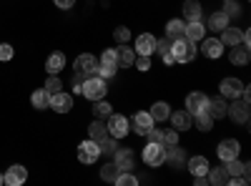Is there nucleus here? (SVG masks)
Returning <instances> with one entry per match:
<instances>
[{"instance_id":"nucleus-1","label":"nucleus","mask_w":251,"mask_h":186,"mask_svg":"<svg viewBox=\"0 0 251 186\" xmlns=\"http://www.w3.org/2000/svg\"><path fill=\"white\" fill-rule=\"evenodd\" d=\"M80 93L86 96L88 101L106 98V93H108L106 78H100L98 73H96V76H86V78H83V83H80Z\"/></svg>"},{"instance_id":"nucleus-2","label":"nucleus","mask_w":251,"mask_h":186,"mask_svg":"<svg viewBox=\"0 0 251 186\" xmlns=\"http://www.w3.org/2000/svg\"><path fill=\"white\" fill-rule=\"evenodd\" d=\"M171 53L176 58V63H191L196 58V43L188 38H176L171 40Z\"/></svg>"},{"instance_id":"nucleus-3","label":"nucleus","mask_w":251,"mask_h":186,"mask_svg":"<svg viewBox=\"0 0 251 186\" xmlns=\"http://www.w3.org/2000/svg\"><path fill=\"white\" fill-rule=\"evenodd\" d=\"M143 161L149 163V166H161L166 161V146L158 141H149V146L143 149Z\"/></svg>"},{"instance_id":"nucleus-4","label":"nucleus","mask_w":251,"mask_h":186,"mask_svg":"<svg viewBox=\"0 0 251 186\" xmlns=\"http://www.w3.org/2000/svg\"><path fill=\"white\" fill-rule=\"evenodd\" d=\"M106 129H108V136H113V138H123L126 133L131 131V126H128V118L121 116V113H111V116H108Z\"/></svg>"},{"instance_id":"nucleus-5","label":"nucleus","mask_w":251,"mask_h":186,"mask_svg":"<svg viewBox=\"0 0 251 186\" xmlns=\"http://www.w3.org/2000/svg\"><path fill=\"white\" fill-rule=\"evenodd\" d=\"M98 156H100V146H98V141H93V138L83 141L78 146V161L80 163H96Z\"/></svg>"},{"instance_id":"nucleus-6","label":"nucleus","mask_w":251,"mask_h":186,"mask_svg":"<svg viewBox=\"0 0 251 186\" xmlns=\"http://www.w3.org/2000/svg\"><path fill=\"white\" fill-rule=\"evenodd\" d=\"M128 126L138 133V136H146L151 129H153V118H151V113H146V111H138V113H133L131 116V121H128Z\"/></svg>"},{"instance_id":"nucleus-7","label":"nucleus","mask_w":251,"mask_h":186,"mask_svg":"<svg viewBox=\"0 0 251 186\" xmlns=\"http://www.w3.org/2000/svg\"><path fill=\"white\" fill-rule=\"evenodd\" d=\"M48 108H53V111H58V113H68V111L73 108V96H71V93H63V91L50 93Z\"/></svg>"},{"instance_id":"nucleus-8","label":"nucleus","mask_w":251,"mask_h":186,"mask_svg":"<svg viewBox=\"0 0 251 186\" xmlns=\"http://www.w3.org/2000/svg\"><path fill=\"white\" fill-rule=\"evenodd\" d=\"M226 116L231 118L234 123H246L249 121V101H239V98H234V103L226 108Z\"/></svg>"},{"instance_id":"nucleus-9","label":"nucleus","mask_w":251,"mask_h":186,"mask_svg":"<svg viewBox=\"0 0 251 186\" xmlns=\"http://www.w3.org/2000/svg\"><path fill=\"white\" fill-rule=\"evenodd\" d=\"M75 73H80V76H96V73H98V60H96V55H91V53L78 55V58H75Z\"/></svg>"},{"instance_id":"nucleus-10","label":"nucleus","mask_w":251,"mask_h":186,"mask_svg":"<svg viewBox=\"0 0 251 186\" xmlns=\"http://www.w3.org/2000/svg\"><path fill=\"white\" fill-rule=\"evenodd\" d=\"M219 159L221 161H231V159H239V151H241V143L236 138H224L219 143Z\"/></svg>"},{"instance_id":"nucleus-11","label":"nucleus","mask_w":251,"mask_h":186,"mask_svg":"<svg viewBox=\"0 0 251 186\" xmlns=\"http://www.w3.org/2000/svg\"><path fill=\"white\" fill-rule=\"evenodd\" d=\"M116 166L121 169V171H131V169H136V159H133V151L131 149H116Z\"/></svg>"},{"instance_id":"nucleus-12","label":"nucleus","mask_w":251,"mask_h":186,"mask_svg":"<svg viewBox=\"0 0 251 186\" xmlns=\"http://www.w3.org/2000/svg\"><path fill=\"white\" fill-rule=\"evenodd\" d=\"M25 179H28V169H25V166H20V163L10 166V169L5 171V176H3V181H5V184H10V186H20V184H25Z\"/></svg>"},{"instance_id":"nucleus-13","label":"nucleus","mask_w":251,"mask_h":186,"mask_svg":"<svg viewBox=\"0 0 251 186\" xmlns=\"http://www.w3.org/2000/svg\"><path fill=\"white\" fill-rule=\"evenodd\" d=\"M219 88H221V96H226V98H239L244 91V83L239 78H224Z\"/></svg>"},{"instance_id":"nucleus-14","label":"nucleus","mask_w":251,"mask_h":186,"mask_svg":"<svg viewBox=\"0 0 251 186\" xmlns=\"http://www.w3.org/2000/svg\"><path fill=\"white\" fill-rule=\"evenodd\" d=\"M153 48H156V38H153L151 33H141V35L136 38V53H138V55H151Z\"/></svg>"},{"instance_id":"nucleus-15","label":"nucleus","mask_w":251,"mask_h":186,"mask_svg":"<svg viewBox=\"0 0 251 186\" xmlns=\"http://www.w3.org/2000/svg\"><path fill=\"white\" fill-rule=\"evenodd\" d=\"M206 103H208V96L206 93H188V98H186V108H188V113H199V111H203L206 108Z\"/></svg>"},{"instance_id":"nucleus-16","label":"nucleus","mask_w":251,"mask_h":186,"mask_svg":"<svg viewBox=\"0 0 251 186\" xmlns=\"http://www.w3.org/2000/svg\"><path fill=\"white\" fill-rule=\"evenodd\" d=\"M206 58H221L224 55V43L219 38H203V46H201Z\"/></svg>"},{"instance_id":"nucleus-17","label":"nucleus","mask_w":251,"mask_h":186,"mask_svg":"<svg viewBox=\"0 0 251 186\" xmlns=\"http://www.w3.org/2000/svg\"><path fill=\"white\" fill-rule=\"evenodd\" d=\"M226 101L224 98H208V103H206V113L211 116L214 121H219V118H224L226 116Z\"/></svg>"},{"instance_id":"nucleus-18","label":"nucleus","mask_w":251,"mask_h":186,"mask_svg":"<svg viewBox=\"0 0 251 186\" xmlns=\"http://www.w3.org/2000/svg\"><path fill=\"white\" fill-rule=\"evenodd\" d=\"M219 40H221L224 46L234 48V46H239L241 40H244V33H241L239 28H228V26H226V28L221 30V38H219Z\"/></svg>"},{"instance_id":"nucleus-19","label":"nucleus","mask_w":251,"mask_h":186,"mask_svg":"<svg viewBox=\"0 0 251 186\" xmlns=\"http://www.w3.org/2000/svg\"><path fill=\"white\" fill-rule=\"evenodd\" d=\"M203 35H206V26L201 23V20H188V26H186V33H183V38H188V40H203Z\"/></svg>"},{"instance_id":"nucleus-20","label":"nucleus","mask_w":251,"mask_h":186,"mask_svg":"<svg viewBox=\"0 0 251 186\" xmlns=\"http://www.w3.org/2000/svg\"><path fill=\"white\" fill-rule=\"evenodd\" d=\"M224 171L228 174V179H234V176L249 174V163H244V161H239V159H231V161H224Z\"/></svg>"},{"instance_id":"nucleus-21","label":"nucleus","mask_w":251,"mask_h":186,"mask_svg":"<svg viewBox=\"0 0 251 186\" xmlns=\"http://www.w3.org/2000/svg\"><path fill=\"white\" fill-rule=\"evenodd\" d=\"M169 118H171V123H174V129H176V131H186V129H191V121H194L188 111H176V113H171Z\"/></svg>"},{"instance_id":"nucleus-22","label":"nucleus","mask_w":251,"mask_h":186,"mask_svg":"<svg viewBox=\"0 0 251 186\" xmlns=\"http://www.w3.org/2000/svg\"><path fill=\"white\" fill-rule=\"evenodd\" d=\"M183 33H186V23H183V20L174 18V20H169V23H166V38H169V40L183 38Z\"/></svg>"},{"instance_id":"nucleus-23","label":"nucleus","mask_w":251,"mask_h":186,"mask_svg":"<svg viewBox=\"0 0 251 186\" xmlns=\"http://www.w3.org/2000/svg\"><path fill=\"white\" fill-rule=\"evenodd\" d=\"M249 58H251V55H249V48H246V46H241V43H239V46H234V48H231V53H228V60H231L234 66H246V63H249Z\"/></svg>"},{"instance_id":"nucleus-24","label":"nucleus","mask_w":251,"mask_h":186,"mask_svg":"<svg viewBox=\"0 0 251 186\" xmlns=\"http://www.w3.org/2000/svg\"><path fill=\"white\" fill-rule=\"evenodd\" d=\"M188 171H191L194 176H206V171H208V159H206V156L188 159Z\"/></svg>"},{"instance_id":"nucleus-25","label":"nucleus","mask_w":251,"mask_h":186,"mask_svg":"<svg viewBox=\"0 0 251 186\" xmlns=\"http://www.w3.org/2000/svg\"><path fill=\"white\" fill-rule=\"evenodd\" d=\"M226 26H228V15H226L224 10H216V13L208 15V26H206V28H211V30H224Z\"/></svg>"},{"instance_id":"nucleus-26","label":"nucleus","mask_w":251,"mask_h":186,"mask_svg":"<svg viewBox=\"0 0 251 186\" xmlns=\"http://www.w3.org/2000/svg\"><path fill=\"white\" fill-rule=\"evenodd\" d=\"M149 113H151L153 121H166V118L171 116V108H169V103H166V101H156Z\"/></svg>"},{"instance_id":"nucleus-27","label":"nucleus","mask_w":251,"mask_h":186,"mask_svg":"<svg viewBox=\"0 0 251 186\" xmlns=\"http://www.w3.org/2000/svg\"><path fill=\"white\" fill-rule=\"evenodd\" d=\"M206 179H208V184H216V186H221V184H228V174L224 171V166H216V169H211V166H208V171H206Z\"/></svg>"},{"instance_id":"nucleus-28","label":"nucleus","mask_w":251,"mask_h":186,"mask_svg":"<svg viewBox=\"0 0 251 186\" xmlns=\"http://www.w3.org/2000/svg\"><path fill=\"white\" fill-rule=\"evenodd\" d=\"M183 15H186V20H201V3L199 0H186Z\"/></svg>"},{"instance_id":"nucleus-29","label":"nucleus","mask_w":251,"mask_h":186,"mask_svg":"<svg viewBox=\"0 0 251 186\" xmlns=\"http://www.w3.org/2000/svg\"><path fill=\"white\" fill-rule=\"evenodd\" d=\"M88 136H91L93 141H103V138L108 136V129H106V123L96 118V121L91 123V126H88Z\"/></svg>"},{"instance_id":"nucleus-30","label":"nucleus","mask_w":251,"mask_h":186,"mask_svg":"<svg viewBox=\"0 0 251 186\" xmlns=\"http://www.w3.org/2000/svg\"><path fill=\"white\" fill-rule=\"evenodd\" d=\"M48 98H50V93H48L46 88H40V91H35V93L30 96V103H33V108H38V111H43V108H48Z\"/></svg>"},{"instance_id":"nucleus-31","label":"nucleus","mask_w":251,"mask_h":186,"mask_svg":"<svg viewBox=\"0 0 251 186\" xmlns=\"http://www.w3.org/2000/svg\"><path fill=\"white\" fill-rule=\"evenodd\" d=\"M63 66H66V55H63V53H53V55L46 60V71H48V73H58Z\"/></svg>"},{"instance_id":"nucleus-32","label":"nucleus","mask_w":251,"mask_h":186,"mask_svg":"<svg viewBox=\"0 0 251 186\" xmlns=\"http://www.w3.org/2000/svg\"><path fill=\"white\" fill-rule=\"evenodd\" d=\"M183 149H178V143H174V146H166V161H171L174 166H178V163H183Z\"/></svg>"},{"instance_id":"nucleus-33","label":"nucleus","mask_w":251,"mask_h":186,"mask_svg":"<svg viewBox=\"0 0 251 186\" xmlns=\"http://www.w3.org/2000/svg\"><path fill=\"white\" fill-rule=\"evenodd\" d=\"M96 103V108H93V113H96V118H108L111 113H113V106L108 101H103V98H98V101H93Z\"/></svg>"},{"instance_id":"nucleus-34","label":"nucleus","mask_w":251,"mask_h":186,"mask_svg":"<svg viewBox=\"0 0 251 186\" xmlns=\"http://www.w3.org/2000/svg\"><path fill=\"white\" fill-rule=\"evenodd\" d=\"M194 116H196V129H199V131H211L214 118L206 113V108H203V111H199V113H194Z\"/></svg>"},{"instance_id":"nucleus-35","label":"nucleus","mask_w":251,"mask_h":186,"mask_svg":"<svg viewBox=\"0 0 251 186\" xmlns=\"http://www.w3.org/2000/svg\"><path fill=\"white\" fill-rule=\"evenodd\" d=\"M118 174H121V169L116 166V163H106V166L100 169V179H103V181H108V184H116Z\"/></svg>"},{"instance_id":"nucleus-36","label":"nucleus","mask_w":251,"mask_h":186,"mask_svg":"<svg viewBox=\"0 0 251 186\" xmlns=\"http://www.w3.org/2000/svg\"><path fill=\"white\" fill-rule=\"evenodd\" d=\"M118 51V66H133V60H136V53L131 48H116Z\"/></svg>"},{"instance_id":"nucleus-37","label":"nucleus","mask_w":251,"mask_h":186,"mask_svg":"<svg viewBox=\"0 0 251 186\" xmlns=\"http://www.w3.org/2000/svg\"><path fill=\"white\" fill-rule=\"evenodd\" d=\"M98 146H100V154H106V156H113V154H116V149H118L113 136H106L103 141H98Z\"/></svg>"},{"instance_id":"nucleus-38","label":"nucleus","mask_w":251,"mask_h":186,"mask_svg":"<svg viewBox=\"0 0 251 186\" xmlns=\"http://www.w3.org/2000/svg\"><path fill=\"white\" fill-rule=\"evenodd\" d=\"M98 63H111V66H118V51L116 48H106L100 53V60Z\"/></svg>"},{"instance_id":"nucleus-39","label":"nucleus","mask_w":251,"mask_h":186,"mask_svg":"<svg viewBox=\"0 0 251 186\" xmlns=\"http://www.w3.org/2000/svg\"><path fill=\"white\" fill-rule=\"evenodd\" d=\"M161 143H163V146H174V143H178V131L176 129L161 131Z\"/></svg>"},{"instance_id":"nucleus-40","label":"nucleus","mask_w":251,"mask_h":186,"mask_svg":"<svg viewBox=\"0 0 251 186\" xmlns=\"http://www.w3.org/2000/svg\"><path fill=\"white\" fill-rule=\"evenodd\" d=\"M60 88H63L60 78H58L55 73H50V76H48V80H46V91H48V93H58Z\"/></svg>"},{"instance_id":"nucleus-41","label":"nucleus","mask_w":251,"mask_h":186,"mask_svg":"<svg viewBox=\"0 0 251 186\" xmlns=\"http://www.w3.org/2000/svg\"><path fill=\"white\" fill-rule=\"evenodd\" d=\"M116 68H118V66H111V63H98V76H100V78H113V76H116Z\"/></svg>"},{"instance_id":"nucleus-42","label":"nucleus","mask_w":251,"mask_h":186,"mask_svg":"<svg viewBox=\"0 0 251 186\" xmlns=\"http://www.w3.org/2000/svg\"><path fill=\"white\" fill-rule=\"evenodd\" d=\"M169 51H171V40H169V38H161V40H156V48H153V53L163 55V53H169Z\"/></svg>"},{"instance_id":"nucleus-43","label":"nucleus","mask_w":251,"mask_h":186,"mask_svg":"<svg viewBox=\"0 0 251 186\" xmlns=\"http://www.w3.org/2000/svg\"><path fill=\"white\" fill-rule=\"evenodd\" d=\"M113 38L118 40V43H128V40H131V30L128 28H116V33H113Z\"/></svg>"},{"instance_id":"nucleus-44","label":"nucleus","mask_w":251,"mask_h":186,"mask_svg":"<svg viewBox=\"0 0 251 186\" xmlns=\"http://www.w3.org/2000/svg\"><path fill=\"white\" fill-rule=\"evenodd\" d=\"M224 13L228 15V18H231V15H239L241 13V8H239V3H234V0H224Z\"/></svg>"},{"instance_id":"nucleus-45","label":"nucleus","mask_w":251,"mask_h":186,"mask_svg":"<svg viewBox=\"0 0 251 186\" xmlns=\"http://www.w3.org/2000/svg\"><path fill=\"white\" fill-rule=\"evenodd\" d=\"M133 63H136V68H138V71H143V73H146V71L151 68V58H149V55H138V58L133 60Z\"/></svg>"},{"instance_id":"nucleus-46","label":"nucleus","mask_w":251,"mask_h":186,"mask_svg":"<svg viewBox=\"0 0 251 186\" xmlns=\"http://www.w3.org/2000/svg\"><path fill=\"white\" fill-rule=\"evenodd\" d=\"M13 58V46L10 43H0V60H10Z\"/></svg>"},{"instance_id":"nucleus-47","label":"nucleus","mask_w":251,"mask_h":186,"mask_svg":"<svg viewBox=\"0 0 251 186\" xmlns=\"http://www.w3.org/2000/svg\"><path fill=\"white\" fill-rule=\"evenodd\" d=\"M53 3H55V8H60V10H68V8L75 5V0H53Z\"/></svg>"},{"instance_id":"nucleus-48","label":"nucleus","mask_w":251,"mask_h":186,"mask_svg":"<svg viewBox=\"0 0 251 186\" xmlns=\"http://www.w3.org/2000/svg\"><path fill=\"white\" fill-rule=\"evenodd\" d=\"M146 138H149V141H158V143H161V129H151L149 133H146Z\"/></svg>"},{"instance_id":"nucleus-49","label":"nucleus","mask_w":251,"mask_h":186,"mask_svg":"<svg viewBox=\"0 0 251 186\" xmlns=\"http://www.w3.org/2000/svg\"><path fill=\"white\" fill-rule=\"evenodd\" d=\"M161 58H163V63H166V66H174V63H176V58H174V53H171V51H169V53H163Z\"/></svg>"},{"instance_id":"nucleus-50","label":"nucleus","mask_w":251,"mask_h":186,"mask_svg":"<svg viewBox=\"0 0 251 186\" xmlns=\"http://www.w3.org/2000/svg\"><path fill=\"white\" fill-rule=\"evenodd\" d=\"M194 179H196V184H199V186H206V184H208V179H206V176H194Z\"/></svg>"},{"instance_id":"nucleus-51","label":"nucleus","mask_w":251,"mask_h":186,"mask_svg":"<svg viewBox=\"0 0 251 186\" xmlns=\"http://www.w3.org/2000/svg\"><path fill=\"white\" fill-rule=\"evenodd\" d=\"M0 184H5V181H3V174H0Z\"/></svg>"}]
</instances>
